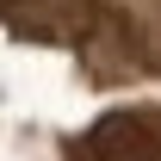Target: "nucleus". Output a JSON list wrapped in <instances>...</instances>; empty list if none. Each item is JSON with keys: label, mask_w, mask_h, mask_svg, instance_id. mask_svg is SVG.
<instances>
[{"label": "nucleus", "mask_w": 161, "mask_h": 161, "mask_svg": "<svg viewBox=\"0 0 161 161\" xmlns=\"http://www.w3.org/2000/svg\"><path fill=\"white\" fill-rule=\"evenodd\" d=\"M87 149L93 161H161V130L149 118H105Z\"/></svg>", "instance_id": "f257e3e1"}]
</instances>
